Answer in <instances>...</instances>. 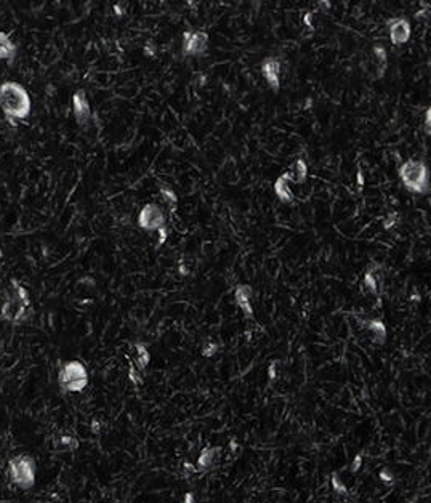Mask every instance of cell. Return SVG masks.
<instances>
[{
    "mask_svg": "<svg viewBox=\"0 0 431 503\" xmlns=\"http://www.w3.org/2000/svg\"><path fill=\"white\" fill-rule=\"evenodd\" d=\"M31 107V96L23 85L12 80L0 83V109L10 122L26 119Z\"/></svg>",
    "mask_w": 431,
    "mask_h": 503,
    "instance_id": "6da1fadb",
    "label": "cell"
},
{
    "mask_svg": "<svg viewBox=\"0 0 431 503\" xmlns=\"http://www.w3.org/2000/svg\"><path fill=\"white\" fill-rule=\"evenodd\" d=\"M397 173H399L404 188L411 192L426 194L429 191V170L425 162L409 159L401 163Z\"/></svg>",
    "mask_w": 431,
    "mask_h": 503,
    "instance_id": "7a4b0ae2",
    "label": "cell"
},
{
    "mask_svg": "<svg viewBox=\"0 0 431 503\" xmlns=\"http://www.w3.org/2000/svg\"><path fill=\"white\" fill-rule=\"evenodd\" d=\"M29 308L28 290L16 279H12V295L2 306V318L5 321L21 322L26 318V310Z\"/></svg>",
    "mask_w": 431,
    "mask_h": 503,
    "instance_id": "3957f363",
    "label": "cell"
},
{
    "mask_svg": "<svg viewBox=\"0 0 431 503\" xmlns=\"http://www.w3.org/2000/svg\"><path fill=\"white\" fill-rule=\"evenodd\" d=\"M58 381L64 391H82L88 385V372L80 360H69L63 366Z\"/></svg>",
    "mask_w": 431,
    "mask_h": 503,
    "instance_id": "277c9868",
    "label": "cell"
},
{
    "mask_svg": "<svg viewBox=\"0 0 431 503\" xmlns=\"http://www.w3.org/2000/svg\"><path fill=\"white\" fill-rule=\"evenodd\" d=\"M10 476L21 489H29L36 481V462L28 455H21L10 462Z\"/></svg>",
    "mask_w": 431,
    "mask_h": 503,
    "instance_id": "5b68a950",
    "label": "cell"
},
{
    "mask_svg": "<svg viewBox=\"0 0 431 503\" xmlns=\"http://www.w3.org/2000/svg\"><path fill=\"white\" fill-rule=\"evenodd\" d=\"M138 226L143 231H159L165 228V213L157 204H146L140 210L138 215Z\"/></svg>",
    "mask_w": 431,
    "mask_h": 503,
    "instance_id": "8992f818",
    "label": "cell"
},
{
    "mask_svg": "<svg viewBox=\"0 0 431 503\" xmlns=\"http://www.w3.org/2000/svg\"><path fill=\"white\" fill-rule=\"evenodd\" d=\"M208 48V36L202 31H187L183 34V53L186 57H202Z\"/></svg>",
    "mask_w": 431,
    "mask_h": 503,
    "instance_id": "52a82bcc",
    "label": "cell"
},
{
    "mask_svg": "<svg viewBox=\"0 0 431 503\" xmlns=\"http://www.w3.org/2000/svg\"><path fill=\"white\" fill-rule=\"evenodd\" d=\"M388 32H390V40L393 45H404L409 42L412 36V27L409 24L406 18H394L388 23Z\"/></svg>",
    "mask_w": 431,
    "mask_h": 503,
    "instance_id": "ba28073f",
    "label": "cell"
},
{
    "mask_svg": "<svg viewBox=\"0 0 431 503\" xmlns=\"http://www.w3.org/2000/svg\"><path fill=\"white\" fill-rule=\"evenodd\" d=\"M261 74L263 79L268 82V85L274 92L281 89V63L276 58H264L261 63Z\"/></svg>",
    "mask_w": 431,
    "mask_h": 503,
    "instance_id": "9c48e42d",
    "label": "cell"
},
{
    "mask_svg": "<svg viewBox=\"0 0 431 503\" xmlns=\"http://www.w3.org/2000/svg\"><path fill=\"white\" fill-rule=\"evenodd\" d=\"M72 111H74V117H75V122L79 125H85L88 122L92 114V109H90V103L87 100V95L84 90H77L72 96Z\"/></svg>",
    "mask_w": 431,
    "mask_h": 503,
    "instance_id": "30bf717a",
    "label": "cell"
},
{
    "mask_svg": "<svg viewBox=\"0 0 431 503\" xmlns=\"http://www.w3.org/2000/svg\"><path fill=\"white\" fill-rule=\"evenodd\" d=\"M290 183H292V177L289 172L282 173L281 177L274 181V194L281 202L284 204H293L295 198H293V192L290 189Z\"/></svg>",
    "mask_w": 431,
    "mask_h": 503,
    "instance_id": "8fae6325",
    "label": "cell"
},
{
    "mask_svg": "<svg viewBox=\"0 0 431 503\" xmlns=\"http://www.w3.org/2000/svg\"><path fill=\"white\" fill-rule=\"evenodd\" d=\"M234 300L236 304L242 310L247 318H253V308H252V287L242 284V286H237L234 290Z\"/></svg>",
    "mask_w": 431,
    "mask_h": 503,
    "instance_id": "7c38bea8",
    "label": "cell"
},
{
    "mask_svg": "<svg viewBox=\"0 0 431 503\" xmlns=\"http://www.w3.org/2000/svg\"><path fill=\"white\" fill-rule=\"evenodd\" d=\"M364 286L372 293L379 295V286H380V266H369V269L364 274Z\"/></svg>",
    "mask_w": 431,
    "mask_h": 503,
    "instance_id": "4fadbf2b",
    "label": "cell"
},
{
    "mask_svg": "<svg viewBox=\"0 0 431 503\" xmlns=\"http://www.w3.org/2000/svg\"><path fill=\"white\" fill-rule=\"evenodd\" d=\"M287 172L290 173L292 183L302 184V183L306 181V177H308V165H306V162L303 159H297Z\"/></svg>",
    "mask_w": 431,
    "mask_h": 503,
    "instance_id": "5bb4252c",
    "label": "cell"
},
{
    "mask_svg": "<svg viewBox=\"0 0 431 503\" xmlns=\"http://www.w3.org/2000/svg\"><path fill=\"white\" fill-rule=\"evenodd\" d=\"M15 53H16L15 43L12 42V39H10L8 34L0 31V60L12 61L15 58Z\"/></svg>",
    "mask_w": 431,
    "mask_h": 503,
    "instance_id": "9a60e30c",
    "label": "cell"
},
{
    "mask_svg": "<svg viewBox=\"0 0 431 503\" xmlns=\"http://www.w3.org/2000/svg\"><path fill=\"white\" fill-rule=\"evenodd\" d=\"M218 454H220V449H217V447H208V449H204V452L199 455L197 468L201 469V471L208 469L215 463V460L218 458Z\"/></svg>",
    "mask_w": 431,
    "mask_h": 503,
    "instance_id": "2e32d148",
    "label": "cell"
},
{
    "mask_svg": "<svg viewBox=\"0 0 431 503\" xmlns=\"http://www.w3.org/2000/svg\"><path fill=\"white\" fill-rule=\"evenodd\" d=\"M367 327H369V330L373 333L375 342L383 345L385 340H386V327H385V324L379 319H372V321L367 322Z\"/></svg>",
    "mask_w": 431,
    "mask_h": 503,
    "instance_id": "e0dca14e",
    "label": "cell"
},
{
    "mask_svg": "<svg viewBox=\"0 0 431 503\" xmlns=\"http://www.w3.org/2000/svg\"><path fill=\"white\" fill-rule=\"evenodd\" d=\"M372 57L375 60V63H377V66L380 68V75L385 72V66H386V63H388V53H386V48L383 45H373L372 48Z\"/></svg>",
    "mask_w": 431,
    "mask_h": 503,
    "instance_id": "ac0fdd59",
    "label": "cell"
},
{
    "mask_svg": "<svg viewBox=\"0 0 431 503\" xmlns=\"http://www.w3.org/2000/svg\"><path fill=\"white\" fill-rule=\"evenodd\" d=\"M149 360H151V354L148 351V348L143 343H138L137 345V367L140 370H143L149 364Z\"/></svg>",
    "mask_w": 431,
    "mask_h": 503,
    "instance_id": "d6986e66",
    "label": "cell"
},
{
    "mask_svg": "<svg viewBox=\"0 0 431 503\" xmlns=\"http://www.w3.org/2000/svg\"><path fill=\"white\" fill-rule=\"evenodd\" d=\"M160 194H162L165 204H169L170 207H175L176 202H178V195H176L175 191H172L169 186H160Z\"/></svg>",
    "mask_w": 431,
    "mask_h": 503,
    "instance_id": "ffe728a7",
    "label": "cell"
},
{
    "mask_svg": "<svg viewBox=\"0 0 431 503\" xmlns=\"http://www.w3.org/2000/svg\"><path fill=\"white\" fill-rule=\"evenodd\" d=\"M332 487H334L335 492H338V494H346V487H345L343 483H341V479L338 478V474L332 476Z\"/></svg>",
    "mask_w": 431,
    "mask_h": 503,
    "instance_id": "44dd1931",
    "label": "cell"
},
{
    "mask_svg": "<svg viewBox=\"0 0 431 503\" xmlns=\"http://www.w3.org/2000/svg\"><path fill=\"white\" fill-rule=\"evenodd\" d=\"M61 444L64 447H69V449H77V445H79V442H77L74 437H71V436H63L61 437Z\"/></svg>",
    "mask_w": 431,
    "mask_h": 503,
    "instance_id": "7402d4cb",
    "label": "cell"
},
{
    "mask_svg": "<svg viewBox=\"0 0 431 503\" xmlns=\"http://www.w3.org/2000/svg\"><path fill=\"white\" fill-rule=\"evenodd\" d=\"M217 349H218V346H217L215 343H208V345H205V346L202 348V354H204L205 357H212V356L217 353Z\"/></svg>",
    "mask_w": 431,
    "mask_h": 503,
    "instance_id": "603a6c76",
    "label": "cell"
},
{
    "mask_svg": "<svg viewBox=\"0 0 431 503\" xmlns=\"http://www.w3.org/2000/svg\"><path fill=\"white\" fill-rule=\"evenodd\" d=\"M396 223H397V213H391V215L386 216V220L383 221V228L391 229L393 226H396Z\"/></svg>",
    "mask_w": 431,
    "mask_h": 503,
    "instance_id": "cb8c5ba5",
    "label": "cell"
},
{
    "mask_svg": "<svg viewBox=\"0 0 431 503\" xmlns=\"http://www.w3.org/2000/svg\"><path fill=\"white\" fill-rule=\"evenodd\" d=\"M361 465H362V457L361 455H356L355 458H353V463H351V471L353 473H356L358 471V469L361 468Z\"/></svg>",
    "mask_w": 431,
    "mask_h": 503,
    "instance_id": "d4e9b609",
    "label": "cell"
},
{
    "mask_svg": "<svg viewBox=\"0 0 431 503\" xmlns=\"http://www.w3.org/2000/svg\"><path fill=\"white\" fill-rule=\"evenodd\" d=\"M425 130L428 133H431V106L426 109V113H425Z\"/></svg>",
    "mask_w": 431,
    "mask_h": 503,
    "instance_id": "484cf974",
    "label": "cell"
},
{
    "mask_svg": "<svg viewBox=\"0 0 431 503\" xmlns=\"http://www.w3.org/2000/svg\"><path fill=\"white\" fill-rule=\"evenodd\" d=\"M380 478H382V481H386V483H391L394 476L388 471V469H382V471H380Z\"/></svg>",
    "mask_w": 431,
    "mask_h": 503,
    "instance_id": "4316f807",
    "label": "cell"
},
{
    "mask_svg": "<svg viewBox=\"0 0 431 503\" xmlns=\"http://www.w3.org/2000/svg\"><path fill=\"white\" fill-rule=\"evenodd\" d=\"M276 366H278V360H274V362L270 366V370H268V378L270 380H274L276 375H278V372H276Z\"/></svg>",
    "mask_w": 431,
    "mask_h": 503,
    "instance_id": "83f0119b",
    "label": "cell"
},
{
    "mask_svg": "<svg viewBox=\"0 0 431 503\" xmlns=\"http://www.w3.org/2000/svg\"><path fill=\"white\" fill-rule=\"evenodd\" d=\"M184 503H194V495L193 494H186L184 495Z\"/></svg>",
    "mask_w": 431,
    "mask_h": 503,
    "instance_id": "f1b7e54d",
    "label": "cell"
},
{
    "mask_svg": "<svg viewBox=\"0 0 431 503\" xmlns=\"http://www.w3.org/2000/svg\"><path fill=\"white\" fill-rule=\"evenodd\" d=\"M358 178H359V184L362 186V184H364V177H362V170H359V172H358Z\"/></svg>",
    "mask_w": 431,
    "mask_h": 503,
    "instance_id": "f546056e",
    "label": "cell"
},
{
    "mask_svg": "<svg viewBox=\"0 0 431 503\" xmlns=\"http://www.w3.org/2000/svg\"><path fill=\"white\" fill-rule=\"evenodd\" d=\"M0 260H2V248H0Z\"/></svg>",
    "mask_w": 431,
    "mask_h": 503,
    "instance_id": "4dcf8cb0",
    "label": "cell"
}]
</instances>
